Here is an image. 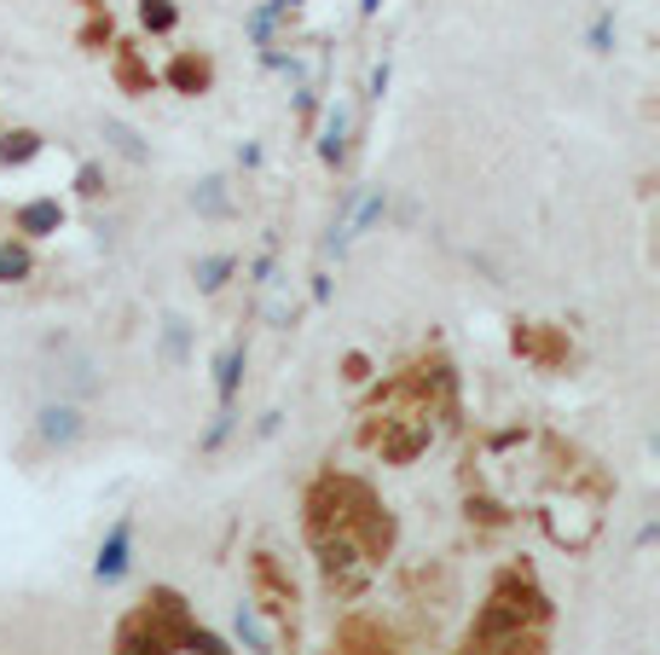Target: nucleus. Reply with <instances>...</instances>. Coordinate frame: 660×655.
<instances>
[{
    "label": "nucleus",
    "mask_w": 660,
    "mask_h": 655,
    "mask_svg": "<svg viewBox=\"0 0 660 655\" xmlns=\"http://www.w3.org/2000/svg\"><path fill=\"white\" fill-rule=\"evenodd\" d=\"M59 226H64V204H59V197H30V204H18V209H12V233H18V238H30V244L53 238Z\"/></svg>",
    "instance_id": "20e7f679"
},
{
    "label": "nucleus",
    "mask_w": 660,
    "mask_h": 655,
    "mask_svg": "<svg viewBox=\"0 0 660 655\" xmlns=\"http://www.w3.org/2000/svg\"><path fill=\"white\" fill-rule=\"evenodd\" d=\"M128 569H134V516H116L105 528V540H99L93 581L99 586H116V581H128Z\"/></svg>",
    "instance_id": "7ed1b4c3"
},
{
    "label": "nucleus",
    "mask_w": 660,
    "mask_h": 655,
    "mask_svg": "<svg viewBox=\"0 0 660 655\" xmlns=\"http://www.w3.org/2000/svg\"><path fill=\"white\" fill-rule=\"evenodd\" d=\"M389 75H394V64L383 59V64L371 70V82H365V99H383V93H389Z\"/></svg>",
    "instance_id": "5701e85b"
},
{
    "label": "nucleus",
    "mask_w": 660,
    "mask_h": 655,
    "mask_svg": "<svg viewBox=\"0 0 660 655\" xmlns=\"http://www.w3.org/2000/svg\"><path fill=\"white\" fill-rule=\"evenodd\" d=\"M41 151H47V140H41L35 129H7V134H0V163H7V168L35 163Z\"/></svg>",
    "instance_id": "f8f14e48"
},
{
    "label": "nucleus",
    "mask_w": 660,
    "mask_h": 655,
    "mask_svg": "<svg viewBox=\"0 0 660 655\" xmlns=\"http://www.w3.org/2000/svg\"><path fill=\"white\" fill-rule=\"evenodd\" d=\"M75 192H82V197H99V192H105V168H99V163H82V168H75Z\"/></svg>",
    "instance_id": "412c9836"
},
{
    "label": "nucleus",
    "mask_w": 660,
    "mask_h": 655,
    "mask_svg": "<svg viewBox=\"0 0 660 655\" xmlns=\"http://www.w3.org/2000/svg\"><path fill=\"white\" fill-rule=\"evenodd\" d=\"M163 82L174 88V93H209V82H215V64H209V53H174V64L163 70Z\"/></svg>",
    "instance_id": "423d86ee"
},
{
    "label": "nucleus",
    "mask_w": 660,
    "mask_h": 655,
    "mask_svg": "<svg viewBox=\"0 0 660 655\" xmlns=\"http://www.w3.org/2000/svg\"><path fill=\"white\" fill-rule=\"evenodd\" d=\"M249 273H256V279H249V285H256V290H267L272 279H278V256H272V244L261 249V256H256V267H249Z\"/></svg>",
    "instance_id": "4be33fe9"
},
{
    "label": "nucleus",
    "mask_w": 660,
    "mask_h": 655,
    "mask_svg": "<svg viewBox=\"0 0 660 655\" xmlns=\"http://www.w3.org/2000/svg\"><path fill=\"white\" fill-rule=\"evenodd\" d=\"M140 30L145 35H174L181 30V7H174V0H140Z\"/></svg>",
    "instance_id": "2eb2a0df"
},
{
    "label": "nucleus",
    "mask_w": 660,
    "mask_h": 655,
    "mask_svg": "<svg viewBox=\"0 0 660 655\" xmlns=\"http://www.w3.org/2000/svg\"><path fill=\"white\" fill-rule=\"evenodd\" d=\"M586 41H591V53H615V12H597Z\"/></svg>",
    "instance_id": "aec40b11"
},
{
    "label": "nucleus",
    "mask_w": 660,
    "mask_h": 655,
    "mask_svg": "<svg viewBox=\"0 0 660 655\" xmlns=\"http://www.w3.org/2000/svg\"><path fill=\"white\" fill-rule=\"evenodd\" d=\"M99 134H105V145L111 151H122V157H128V163H151V145H145V134L134 129V122H122V116H105V122H99Z\"/></svg>",
    "instance_id": "9b49d317"
},
{
    "label": "nucleus",
    "mask_w": 660,
    "mask_h": 655,
    "mask_svg": "<svg viewBox=\"0 0 660 655\" xmlns=\"http://www.w3.org/2000/svg\"><path fill=\"white\" fill-rule=\"evenodd\" d=\"M163 360L168 366H186V319H168L163 325Z\"/></svg>",
    "instance_id": "6ab92c4d"
},
{
    "label": "nucleus",
    "mask_w": 660,
    "mask_h": 655,
    "mask_svg": "<svg viewBox=\"0 0 660 655\" xmlns=\"http://www.w3.org/2000/svg\"><path fill=\"white\" fill-rule=\"evenodd\" d=\"M238 168H261V145H244L238 151Z\"/></svg>",
    "instance_id": "393cba45"
},
{
    "label": "nucleus",
    "mask_w": 660,
    "mask_h": 655,
    "mask_svg": "<svg viewBox=\"0 0 660 655\" xmlns=\"http://www.w3.org/2000/svg\"><path fill=\"white\" fill-rule=\"evenodd\" d=\"M116 82H122V88H140V93H151V88H157V75H151V70L134 59V47H116Z\"/></svg>",
    "instance_id": "a211bd4d"
},
{
    "label": "nucleus",
    "mask_w": 660,
    "mask_h": 655,
    "mask_svg": "<svg viewBox=\"0 0 660 655\" xmlns=\"http://www.w3.org/2000/svg\"><path fill=\"white\" fill-rule=\"evenodd\" d=\"M233 430H238V407H215L209 430L197 436V452H220L226 441H233Z\"/></svg>",
    "instance_id": "dca6fc26"
},
{
    "label": "nucleus",
    "mask_w": 660,
    "mask_h": 655,
    "mask_svg": "<svg viewBox=\"0 0 660 655\" xmlns=\"http://www.w3.org/2000/svg\"><path fill=\"white\" fill-rule=\"evenodd\" d=\"M360 12H365V18H377V12H383V0H360Z\"/></svg>",
    "instance_id": "a878e982"
},
{
    "label": "nucleus",
    "mask_w": 660,
    "mask_h": 655,
    "mask_svg": "<svg viewBox=\"0 0 660 655\" xmlns=\"http://www.w3.org/2000/svg\"><path fill=\"white\" fill-rule=\"evenodd\" d=\"M348 145H353V105H330L324 111V129H319V163L324 168H342L348 163Z\"/></svg>",
    "instance_id": "39448f33"
},
{
    "label": "nucleus",
    "mask_w": 660,
    "mask_h": 655,
    "mask_svg": "<svg viewBox=\"0 0 660 655\" xmlns=\"http://www.w3.org/2000/svg\"><path fill=\"white\" fill-rule=\"evenodd\" d=\"M192 209L197 215H233V186H226V174H209V181L192 192Z\"/></svg>",
    "instance_id": "4468645a"
},
{
    "label": "nucleus",
    "mask_w": 660,
    "mask_h": 655,
    "mask_svg": "<svg viewBox=\"0 0 660 655\" xmlns=\"http://www.w3.org/2000/svg\"><path fill=\"white\" fill-rule=\"evenodd\" d=\"M342 377H348V383H365V377H371V360H365V355H348V360H342Z\"/></svg>",
    "instance_id": "b1692460"
},
{
    "label": "nucleus",
    "mask_w": 660,
    "mask_h": 655,
    "mask_svg": "<svg viewBox=\"0 0 660 655\" xmlns=\"http://www.w3.org/2000/svg\"><path fill=\"white\" fill-rule=\"evenodd\" d=\"M249 581H256V610L261 615H272V621H290V610H296V586H290V574L278 569V557L272 551H256L249 557Z\"/></svg>",
    "instance_id": "f03ea898"
},
{
    "label": "nucleus",
    "mask_w": 660,
    "mask_h": 655,
    "mask_svg": "<svg viewBox=\"0 0 660 655\" xmlns=\"http://www.w3.org/2000/svg\"><path fill=\"white\" fill-rule=\"evenodd\" d=\"M296 12V0H261L256 12L244 18V35L256 41V47H272L278 41V30H285V18Z\"/></svg>",
    "instance_id": "1a4fd4ad"
},
{
    "label": "nucleus",
    "mask_w": 660,
    "mask_h": 655,
    "mask_svg": "<svg viewBox=\"0 0 660 655\" xmlns=\"http://www.w3.org/2000/svg\"><path fill=\"white\" fill-rule=\"evenodd\" d=\"M35 279V244L30 238H0V285H23Z\"/></svg>",
    "instance_id": "9d476101"
},
{
    "label": "nucleus",
    "mask_w": 660,
    "mask_h": 655,
    "mask_svg": "<svg viewBox=\"0 0 660 655\" xmlns=\"http://www.w3.org/2000/svg\"><path fill=\"white\" fill-rule=\"evenodd\" d=\"M238 273V256L233 249H215V256H203L197 267H192V279H197V290L203 296H215V290H226V279Z\"/></svg>",
    "instance_id": "ddd939ff"
},
{
    "label": "nucleus",
    "mask_w": 660,
    "mask_h": 655,
    "mask_svg": "<svg viewBox=\"0 0 660 655\" xmlns=\"http://www.w3.org/2000/svg\"><path fill=\"white\" fill-rule=\"evenodd\" d=\"M244 371H249V348H244V342H233V348H226V355L215 360V407H238Z\"/></svg>",
    "instance_id": "6e6552de"
},
{
    "label": "nucleus",
    "mask_w": 660,
    "mask_h": 655,
    "mask_svg": "<svg viewBox=\"0 0 660 655\" xmlns=\"http://www.w3.org/2000/svg\"><path fill=\"white\" fill-rule=\"evenodd\" d=\"M261 314H267V325H272V331H290V314H296V301H290V285H285V279H272V285H267Z\"/></svg>",
    "instance_id": "f3484780"
},
{
    "label": "nucleus",
    "mask_w": 660,
    "mask_h": 655,
    "mask_svg": "<svg viewBox=\"0 0 660 655\" xmlns=\"http://www.w3.org/2000/svg\"><path fill=\"white\" fill-rule=\"evenodd\" d=\"M87 430H93V418L82 400H41L35 407V447H47V452H70Z\"/></svg>",
    "instance_id": "f257e3e1"
},
{
    "label": "nucleus",
    "mask_w": 660,
    "mask_h": 655,
    "mask_svg": "<svg viewBox=\"0 0 660 655\" xmlns=\"http://www.w3.org/2000/svg\"><path fill=\"white\" fill-rule=\"evenodd\" d=\"M233 633H238V644L244 649H256V655H278V638H272V621L256 610V603H238V610H233Z\"/></svg>",
    "instance_id": "0eeeda50"
}]
</instances>
